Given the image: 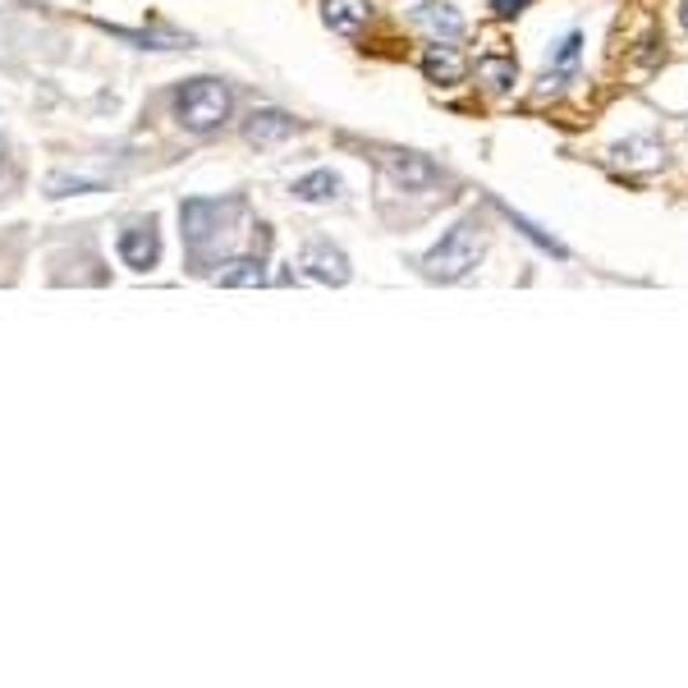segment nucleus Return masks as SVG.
<instances>
[{
  "mask_svg": "<svg viewBox=\"0 0 688 688\" xmlns=\"http://www.w3.org/2000/svg\"><path fill=\"white\" fill-rule=\"evenodd\" d=\"M482 253H487V230H482L478 216H463V221H455L446 230V239L423 258V275L441 280V285H455V280L478 271Z\"/></svg>",
  "mask_w": 688,
  "mask_h": 688,
  "instance_id": "nucleus-1",
  "label": "nucleus"
},
{
  "mask_svg": "<svg viewBox=\"0 0 688 688\" xmlns=\"http://www.w3.org/2000/svg\"><path fill=\"white\" fill-rule=\"evenodd\" d=\"M239 216V202L234 198H194L184 202L179 221H184V243H189V253L198 262H207L211 253H221L226 239H230V221Z\"/></svg>",
  "mask_w": 688,
  "mask_h": 688,
  "instance_id": "nucleus-2",
  "label": "nucleus"
},
{
  "mask_svg": "<svg viewBox=\"0 0 688 688\" xmlns=\"http://www.w3.org/2000/svg\"><path fill=\"white\" fill-rule=\"evenodd\" d=\"M230 87L221 79H194V83H184L175 92V119L184 124L189 134H211V129H221V124L230 119Z\"/></svg>",
  "mask_w": 688,
  "mask_h": 688,
  "instance_id": "nucleus-3",
  "label": "nucleus"
},
{
  "mask_svg": "<svg viewBox=\"0 0 688 688\" xmlns=\"http://www.w3.org/2000/svg\"><path fill=\"white\" fill-rule=\"evenodd\" d=\"M409 19H414V28H423L431 42H455V38H463V28H468L463 14L455 6H446V0H414Z\"/></svg>",
  "mask_w": 688,
  "mask_h": 688,
  "instance_id": "nucleus-4",
  "label": "nucleus"
},
{
  "mask_svg": "<svg viewBox=\"0 0 688 688\" xmlns=\"http://www.w3.org/2000/svg\"><path fill=\"white\" fill-rule=\"evenodd\" d=\"M299 267L317 280V285H344L354 271H350V258L340 253V248H331V243H307L303 248V258H299Z\"/></svg>",
  "mask_w": 688,
  "mask_h": 688,
  "instance_id": "nucleus-5",
  "label": "nucleus"
},
{
  "mask_svg": "<svg viewBox=\"0 0 688 688\" xmlns=\"http://www.w3.org/2000/svg\"><path fill=\"white\" fill-rule=\"evenodd\" d=\"M382 161H386V170L395 175V184H404V189H436V184H441V170H436L427 156H418V152H386Z\"/></svg>",
  "mask_w": 688,
  "mask_h": 688,
  "instance_id": "nucleus-6",
  "label": "nucleus"
},
{
  "mask_svg": "<svg viewBox=\"0 0 688 688\" xmlns=\"http://www.w3.org/2000/svg\"><path fill=\"white\" fill-rule=\"evenodd\" d=\"M119 258L124 267H134V271H147L156 267V258H161V239H156V226L152 221H138L119 234Z\"/></svg>",
  "mask_w": 688,
  "mask_h": 688,
  "instance_id": "nucleus-7",
  "label": "nucleus"
},
{
  "mask_svg": "<svg viewBox=\"0 0 688 688\" xmlns=\"http://www.w3.org/2000/svg\"><path fill=\"white\" fill-rule=\"evenodd\" d=\"M367 14H372L367 0H322V23L340 38H358Z\"/></svg>",
  "mask_w": 688,
  "mask_h": 688,
  "instance_id": "nucleus-8",
  "label": "nucleus"
},
{
  "mask_svg": "<svg viewBox=\"0 0 688 688\" xmlns=\"http://www.w3.org/2000/svg\"><path fill=\"white\" fill-rule=\"evenodd\" d=\"M294 134V119L285 111H253L243 124V138L258 143V147H271V143H285Z\"/></svg>",
  "mask_w": 688,
  "mask_h": 688,
  "instance_id": "nucleus-9",
  "label": "nucleus"
},
{
  "mask_svg": "<svg viewBox=\"0 0 688 688\" xmlns=\"http://www.w3.org/2000/svg\"><path fill=\"white\" fill-rule=\"evenodd\" d=\"M423 74H427L431 83H441V87H455V83L463 79V60H459V51H455L450 42H431V46L423 51Z\"/></svg>",
  "mask_w": 688,
  "mask_h": 688,
  "instance_id": "nucleus-10",
  "label": "nucleus"
},
{
  "mask_svg": "<svg viewBox=\"0 0 688 688\" xmlns=\"http://www.w3.org/2000/svg\"><path fill=\"white\" fill-rule=\"evenodd\" d=\"M661 143H656L651 134H643V138H629V143H619L615 147V161L619 166H629V170H651V166H661Z\"/></svg>",
  "mask_w": 688,
  "mask_h": 688,
  "instance_id": "nucleus-11",
  "label": "nucleus"
},
{
  "mask_svg": "<svg viewBox=\"0 0 688 688\" xmlns=\"http://www.w3.org/2000/svg\"><path fill=\"white\" fill-rule=\"evenodd\" d=\"M216 285H226V290H258L267 285V271L258 258H234L226 262V271H216Z\"/></svg>",
  "mask_w": 688,
  "mask_h": 688,
  "instance_id": "nucleus-12",
  "label": "nucleus"
},
{
  "mask_svg": "<svg viewBox=\"0 0 688 688\" xmlns=\"http://www.w3.org/2000/svg\"><path fill=\"white\" fill-rule=\"evenodd\" d=\"M478 79L491 87V92H510L519 83V65L510 55H482L478 60Z\"/></svg>",
  "mask_w": 688,
  "mask_h": 688,
  "instance_id": "nucleus-13",
  "label": "nucleus"
},
{
  "mask_svg": "<svg viewBox=\"0 0 688 688\" xmlns=\"http://www.w3.org/2000/svg\"><path fill=\"white\" fill-rule=\"evenodd\" d=\"M87 189H106V175H83V170H55L46 179L51 198H70V194H87Z\"/></svg>",
  "mask_w": 688,
  "mask_h": 688,
  "instance_id": "nucleus-14",
  "label": "nucleus"
},
{
  "mask_svg": "<svg viewBox=\"0 0 688 688\" xmlns=\"http://www.w3.org/2000/svg\"><path fill=\"white\" fill-rule=\"evenodd\" d=\"M294 198H299V202H331V198H340V175H331V170L303 175V179L294 184Z\"/></svg>",
  "mask_w": 688,
  "mask_h": 688,
  "instance_id": "nucleus-15",
  "label": "nucleus"
},
{
  "mask_svg": "<svg viewBox=\"0 0 688 688\" xmlns=\"http://www.w3.org/2000/svg\"><path fill=\"white\" fill-rule=\"evenodd\" d=\"M578 51H583V38H578V33H570L565 42L555 46V60H551V70H546V87L565 83V79L574 74V65H578Z\"/></svg>",
  "mask_w": 688,
  "mask_h": 688,
  "instance_id": "nucleus-16",
  "label": "nucleus"
},
{
  "mask_svg": "<svg viewBox=\"0 0 688 688\" xmlns=\"http://www.w3.org/2000/svg\"><path fill=\"white\" fill-rule=\"evenodd\" d=\"M510 216H514V211H510ZM514 226H519V230H523L528 239H533V243L542 248V253H551V258H570V253H565V248H560V243H555L551 234H542V230H538L533 221H523V216H514Z\"/></svg>",
  "mask_w": 688,
  "mask_h": 688,
  "instance_id": "nucleus-17",
  "label": "nucleus"
},
{
  "mask_svg": "<svg viewBox=\"0 0 688 688\" xmlns=\"http://www.w3.org/2000/svg\"><path fill=\"white\" fill-rule=\"evenodd\" d=\"M519 10H528V0H491V14L496 19H514Z\"/></svg>",
  "mask_w": 688,
  "mask_h": 688,
  "instance_id": "nucleus-18",
  "label": "nucleus"
},
{
  "mask_svg": "<svg viewBox=\"0 0 688 688\" xmlns=\"http://www.w3.org/2000/svg\"><path fill=\"white\" fill-rule=\"evenodd\" d=\"M679 23H684V28H688V0H684V10H679Z\"/></svg>",
  "mask_w": 688,
  "mask_h": 688,
  "instance_id": "nucleus-19",
  "label": "nucleus"
}]
</instances>
